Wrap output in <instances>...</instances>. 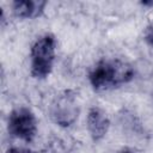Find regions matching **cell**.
Listing matches in <instances>:
<instances>
[{
    "label": "cell",
    "mask_w": 153,
    "mask_h": 153,
    "mask_svg": "<svg viewBox=\"0 0 153 153\" xmlns=\"http://www.w3.org/2000/svg\"><path fill=\"white\" fill-rule=\"evenodd\" d=\"M135 71L133 66L120 59L100 60L90 72L88 80L96 91H104L133 80Z\"/></svg>",
    "instance_id": "1"
},
{
    "label": "cell",
    "mask_w": 153,
    "mask_h": 153,
    "mask_svg": "<svg viewBox=\"0 0 153 153\" xmlns=\"http://www.w3.org/2000/svg\"><path fill=\"white\" fill-rule=\"evenodd\" d=\"M56 38L53 33H44L39 36L31 47L30 51V67L33 78H47L55 61Z\"/></svg>",
    "instance_id": "2"
},
{
    "label": "cell",
    "mask_w": 153,
    "mask_h": 153,
    "mask_svg": "<svg viewBox=\"0 0 153 153\" xmlns=\"http://www.w3.org/2000/svg\"><path fill=\"white\" fill-rule=\"evenodd\" d=\"M49 116L59 127L68 128L74 124L79 116V105L75 93L67 90L56 94L49 105Z\"/></svg>",
    "instance_id": "3"
},
{
    "label": "cell",
    "mask_w": 153,
    "mask_h": 153,
    "mask_svg": "<svg viewBox=\"0 0 153 153\" xmlns=\"http://www.w3.org/2000/svg\"><path fill=\"white\" fill-rule=\"evenodd\" d=\"M7 129L12 136L31 142L37 133V123L33 112L26 106L13 109L8 116Z\"/></svg>",
    "instance_id": "4"
},
{
    "label": "cell",
    "mask_w": 153,
    "mask_h": 153,
    "mask_svg": "<svg viewBox=\"0 0 153 153\" xmlns=\"http://www.w3.org/2000/svg\"><path fill=\"white\" fill-rule=\"evenodd\" d=\"M86 123L90 136L94 142L104 139L110 128V120L106 112L98 106H93L88 110Z\"/></svg>",
    "instance_id": "5"
},
{
    "label": "cell",
    "mask_w": 153,
    "mask_h": 153,
    "mask_svg": "<svg viewBox=\"0 0 153 153\" xmlns=\"http://www.w3.org/2000/svg\"><path fill=\"white\" fill-rule=\"evenodd\" d=\"M47 2L38 0H18L12 4V11L18 18L30 19L42 14Z\"/></svg>",
    "instance_id": "6"
},
{
    "label": "cell",
    "mask_w": 153,
    "mask_h": 153,
    "mask_svg": "<svg viewBox=\"0 0 153 153\" xmlns=\"http://www.w3.org/2000/svg\"><path fill=\"white\" fill-rule=\"evenodd\" d=\"M145 41L147 42L148 45L153 48V24L148 25L145 30Z\"/></svg>",
    "instance_id": "7"
},
{
    "label": "cell",
    "mask_w": 153,
    "mask_h": 153,
    "mask_svg": "<svg viewBox=\"0 0 153 153\" xmlns=\"http://www.w3.org/2000/svg\"><path fill=\"white\" fill-rule=\"evenodd\" d=\"M6 153H31V152L23 147H11L6 151Z\"/></svg>",
    "instance_id": "8"
},
{
    "label": "cell",
    "mask_w": 153,
    "mask_h": 153,
    "mask_svg": "<svg viewBox=\"0 0 153 153\" xmlns=\"http://www.w3.org/2000/svg\"><path fill=\"white\" fill-rule=\"evenodd\" d=\"M116 153H137V151L134 148H130V147H123L120 151H117Z\"/></svg>",
    "instance_id": "9"
}]
</instances>
